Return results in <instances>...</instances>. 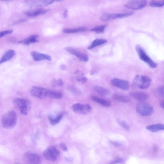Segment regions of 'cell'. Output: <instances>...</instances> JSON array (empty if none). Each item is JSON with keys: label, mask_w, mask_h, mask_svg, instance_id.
Listing matches in <instances>:
<instances>
[{"label": "cell", "mask_w": 164, "mask_h": 164, "mask_svg": "<svg viewBox=\"0 0 164 164\" xmlns=\"http://www.w3.org/2000/svg\"><path fill=\"white\" fill-rule=\"evenodd\" d=\"M17 120V116L14 111H8L2 116L1 120L2 126L6 129L13 128L16 125Z\"/></svg>", "instance_id": "6da1fadb"}, {"label": "cell", "mask_w": 164, "mask_h": 164, "mask_svg": "<svg viewBox=\"0 0 164 164\" xmlns=\"http://www.w3.org/2000/svg\"><path fill=\"white\" fill-rule=\"evenodd\" d=\"M151 81V79L147 76L137 75L133 79L132 87L142 89H147L150 86Z\"/></svg>", "instance_id": "7a4b0ae2"}, {"label": "cell", "mask_w": 164, "mask_h": 164, "mask_svg": "<svg viewBox=\"0 0 164 164\" xmlns=\"http://www.w3.org/2000/svg\"><path fill=\"white\" fill-rule=\"evenodd\" d=\"M13 103L19 108L20 113L26 115L31 106V103L29 100L20 98H15Z\"/></svg>", "instance_id": "3957f363"}, {"label": "cell", "mask_w": 164, "mask_h": 164, "mask_svg": "<svg viewBox=\"0 0 164 164\" xmlns=\"http://www.w3.org/2000/svg\"><path fill=\"white\" fill-rule=\"evenodd\" d=\"M136 49L139 58L141 60L147 63L151 68H154L157 67V64L149 57L140 45H136Z\"/></svg>", "instance_id": "277c9868"}, {"label": "cell", "mask_w": 164, "mask_h": 164, "mask_svg": "<svg viewBox=\"0 0 164 164\" xmlns=\"http://www.w3.org/2000/svg\"><path fill=\"white\" fill-rule=\"evenodd\" d=\"M136 111L142 116H148L153 114L154 110L153 107L149 104L141 102L136 106Z\"/></svg>", "instance_id": "5b68a950"}, {"label": "cell", "mask_w": 164, "mask_h": 164, "mask_svg": "<svg viewBox=\"0 0 164 164\" xmlns=\"http://www.w3.org/2000/svg\"><path fill=\"white\" fill-rule=\"evenodd\" d=\"M43 154L46 160L52 162L56 161L59 156V151L53 146H50L44 151Z\"/></svg>", "instance_id": "8992f818"}, {"label": "cell", "mask_w": 164, "mask_h": 164, "mask_svg": "<svg viewBox=\"0 0 164 164\" xmlns=\"http://www.w3.org/2000/svg\"><path fill=\"white\" fill-rule=\"evenodd\" d=\"M49 90L38 86L32 87L30 90L32 95L39 99L45 98L48 97Z\"/></svg>", "instance_id": "52a82bcc"}, {"label": "cell", "mask_w": 164, "mask_h": 164, "mask_svg": "<svg viewBox=\"0 0 164 164\" xmlns=\"http://www.w3.org/2000/svg\"><path fill=\"white\" fill-rule=\"evenodd\" d=\"M133 13V12H128L119 14L105 13L100 17V19L103 21H107L130 16L132 15Z\"/></svg>", "instance_id": "ba28073f"}, {"label": "cell", "mask_w": 164, "mask_h": 164, "mask_svg": "<svg viewBox=\"0 0 164 164\" xmlns=\"http://www.w3.org/2000/svg\"><path fill=\"white\" fill-rule=\"evenodd\" d=\"M73 111L75 113L83 114H87L92 110V107L88 104H81L77 103L71 106Z\"/></svg>", "instance_id": "9c48e42d"}, {"label": "cell", "mask_w": 164, "mask_h": 164, "mask_svg": "<svg viewBox=\"0 0 164 164\" xmlns=\"http://www.w3.org/2000/svg\"><path fill=\"white\" fill-rule=\"evenodd\" d=\"M24 160L25 164H40L41 161L38 154L30 152L25 153Z\"/></svg>", "instance_id": "30bf717a"}, {"label": "cell", "mask_w": 164, "mask_h": 164, "mask_svg": "<svg viewBox=\"0 0 164 164\" xmlns=\"http://www.w3.org/2000/svg\"><path fill=\"white\" fill-rule=\"evenodd\" d=\"M146 1H131L127 2L125 5V7L132 10H139L146 6Z\"/></svg>", "instance_id": "8fae6325"}, {"label": "cell", "mask_w": 164, "mask_h": 164, "mask_svg": "<svg viewBox=\"0 0 164 164\" xmlns=\"http://www.w3.org/2000/svg\"><path fill=\"white\" fill-rule=\"evenodd\" d=\"M113 85L118 88L123 90H127L130 87L129 82L117 78H113L111 80Z\"/></svg>", "instance_id": "7c38bea8"}, {"label": "cell", "mask_w": 164, "mask_h": 164, "mask_svg": "<svg viewBox=\"0 0 164 164\" xmlns=\"http://www.w3.org/2000/svg\"><path fill=\"white\" fill-rule=\"evenodd\" d=\"M66 50L70 54L76 56L80 61L83 62H87L88 60V56L85 54L80 52L78 50L71 47H68L66 49Z\"/></svg>", "instance_id": "4fadbf2b"}, {"label": "cell", "mask_w": 164, "mask_h": 164, "mask_svg": "<svg viewBox=\"0 0 164 164\" xmlns=\"http://www.w3.org/2000/svg\"><path fill=\"white\" fill-rule=\"evenodd\" d=\"M32 56L33 60L36 61H39L44 60L50 61L51 58L47 54L41 53L38 52L33 51L31 53Z\"/></svg>", "instance_id": "5bb4252c"}, {"label": "cell", "mask_w": 164, "mask_h": 164, "mask_svg": "<svg viewBox=\"0 0 164 164\" xmlns=\"http://www.w3.org/2000/svg\"><path fill=\"white\" fill-rule=\"evenodd\" d=\"M130 96L134 99L141 101L147 100L149 97L147 93L140 92H130Z\"/></svg>", "instance_id": "9a60e30c"}, {"label": "cell", "mask_w": 164, "mask_h": 164, "mask_svg": "<svg viewBox=\"0 0 164 164\" xmlns=\"http://www.w3.org/2000/svg\"><path fill=\"white\" fill-rule=\"evenodd\" d=\"M92 99L93 101L104 107H109L111 106V102L108 100L104 99L96 96H92Z\"/></svg>", "instance_id": "2e32d148"}, {"label": "cell", "mask_w": 164, "mask_h": 164, "mask_svg": "<svg viewBox=\"0 0 164 164\" xmlns=\"http://www.w3.org/2000/svg\"><path fill=\"white\" fill-rule=\"evenodd\" d=\"M113 97L116 101L124 103H128L131 101L130 97L122 94H114L113 96Z\"/></svg>", "instance_id": "e0dca14e"}, {"label": "cell", "mask_w": 164, "mask_h": 164, "mask_svg": "<svg viewBox=\"0 0 164 164\" xmlns=\"http://www.w3.org/2000/svg\"><path fill=\"white\" fill-rule=\"evenodd\" d=\"M54 1H31L29 3L32 6H44L51 5L56 2Z\"/></svg>", "instance_id": "ac0fdd59"}, {"label": "cell", "mask_w": 164, "mask_h": 164, "mask_svg": "<svg viewBox=\"0 0 164 164\" xmlns=\"http://www.w3.org/2000/svg\"><path fill=\"white\" fill-rule=\"evenodd\" d=\"M38 35H32L24 40L20 41L19 42L25 45H29L31 43L38 42Z\"/></svg>", "instance_id": "d6986e66"}, {"label": "cell", "mask_w": 164, "mask_h": 164, "mask_svg": "<svg viewBox=\"0 0 164 164\" xmlns=\"http://www.w3.org/2000/svg\"><path fill=\"white\" fill-rule=\"evenodd\" d=\"M15 54L14 50H11L8 51L0 59V65L11 60L14 57Z\"/></svg>", "instance_id": "ffe728a7"}, {"label": "cell", "mask_w": 164, "mask_h": 164, "mask_svg": "<svg viewBox=\"0 0 164 164\" xmlns=\"http://www.w3.org/2000/svg\"><path fill=\"white\" fill-rule=\"evenodd\" d=\"M146 129L151 132H156L163 131L164 129V126L163 124H153L147 126Z\"/></svg>", "instance_id": "44dd1931"}, {"label": "cell", "mask_w": 164, "mask_h": 164, "mask_svg": "<svg viewBox=\"0 0 164 164\" xmlns=\"http://www.w3.org/2000/svg\"><path fill=\"white\" fill-rule=\"evenodd\" d=\"M94 89L97 93L102 96H106L110 93V90L103 87L96 86Z\"/></svg>", "instance_id": "7402d4cb"}, {"label": "cell", "mask_w": 164, "mask_h": 164, "mask_svg": "<svg viewBox=\"0 0 164 164\" xmlns=\"http://www.w3.org/2000/svg\"><path fill=\"white\" fill-rule=\"evenodd\" d=\"M48 11V10L40 9V10L27 12L25 14L27 16L32 17L43 15L46 13Z\"/></svg>", "instance_id": "603a6c76"}, {"label": "cell", "mask_w": 164, "mask_h": 164, "mask_svg": "<svg viewBox=\"0 0 164 164\" xmlns=\"http://www.w3.org/2000/svg\"><path fill=\"white\" fill-rule=\"evenodd\" d=\"M106 40L103 39H97L95 40L88 48V50H92L94 48L106 43Z\"/></svg>", "instance_id": "cb8c5ba5"}, {"label": "cell", "mask_w": 164, "mask_h": 164, "mask_svg": "<svg viewBox=\"0 0 164 164\" xmlns=\"http://www.w3.org/2000/svg\"><path fill=\"white\" fill-rule=\"evenodd\" d=\"M48 97L54 99H59L63 97L62 94L58 91L49 90Z\"/></svg>", "instance_id": "d4e9b609"}, {"label": "cell", "mask_w": 164, "mask_h": 164, "mask_svg": "<svg viewBox=\"0 0 164 164\" xmlns=\"http://www.w3.org/2000/svg\"><path fill=\"white\" fill-rule=\"evenodd\" d=\"M63 116L62 113L59 114L55 118H52L51 116H49L48 117L50 124L52 125H55L58 123L62 119Z\"/></svg>", "instance_id": "484cf974"}, {"label": "cell", "mask_w": 164, "mask_h": 164, "mask_svg": "<svg viewBox=\"0 0 164 164\" xmlns=\"http://www.w3.org/2000/svg\"><path fill=\"white\" fill-rule=\"evenodd\" d=\"M86 30L84 28H79L75 29H64L63 31V32L67 33H75L84 31Z\"/></svg>", "instance_id": "4316f807"}, {"label": "cell", "mask_w": 164, "mask_h": 164, "mask_svg": "<svg viewBox=\"0 0 164 164\" xmlns=\"http://www.w3.org/2000/svg\"><path fill=\"white\" fill-rule=\"evenodd\" d=\"M164 5V1H152L149 3L150 6L153 7H161Z\"/></svg>", "instance_id": "83f0119b"}, {"label": "cell", "mask_w": 164, "mask_h": 164, "mask_svg": "<svg viewBox=\"0 0 164 164\" xmlns=\"http://www.w3.org/2000/svg\"><path fill=\"white\" fill-rule=\"evenodd\" d=\"M116 122L125 130L129 131L130 130V125L124 120L118 119L116 120Z\"/></svg>", "instance_id": "f1b7e54d"}, {"label": "cell", "mask_w": 164, "mask_h": 164, "mask_svg": "<svg viewBox=\"0 0 164 164\" xmlns=\"http://www.w3.org/2000/svg\"><path fill=\"white\" fill-rule=\"evenodd\" d=\"M106 27V25H99L91 29V31L97 33H101L104 31Z\"/></svg>", "instance_id": "f546056e"}, {"label": "cell", "mask_w": 164, "mask_h": 164, "mask_svg": "<svg viewBox=\"0 0 164 164\" xmlns=\"http://www.w3.org/2000/svg\"><path fill=\"white\" fill-rule=\"evenodd\" d=\"M156 93L160 97H164V86H161L157 89Z\"/></svg>", "instance_id": "4dcf8cb0"}, {"label": "cell", "mask_w": 164, "mask_h": 164, "mask_svg": "<svg viewBox=\"0 0 164 164\" xmlns=\"http://www.w3.org/2000/svg\"><path fill=\"white\" fill-rule=\"evenodd\" d=\"M124 162V159L121 158L117 157L112 160L109 164H117V163H122Z\"/></svg>", "instance_id": "1f68e13d"}, {"label": "cell", "mask_w": 164, "mask_h": 164, "mask_svg": "<svg viewBox=\"0 0 164 164\" xmlns=\"http://www.w3.org/2000/svg\"><path fill=\"white\" fill-rule=\"evenodd\" d=\"M52 84L53 86H61L63 85V82L61 79L54 80L53 81Z\"/></svg>", "instance_id": "d6a6232c"}, {"label": "cell", "mask_w": 164, "mask_h": 164, "mask_svg": "<svg viewBox=\"0 0 164 164\" xmlns=\"http://www.w3.org/2000/svg\"><path fill=\"white\" fill-rule=\"evenodd\" d=\"M13 32V30H8L0 32V38L4 37L5 35L8 34H11Z\"/></svg>", "instance_id": "836d02e7"}, {"label": "cell", "mask_w": 164, "mask_h": 164, "mask_svg": "<svg viewBox=\"0 0 164 164\" xmlns=\"http://www.w3.org/2000/svg\"><path fill=\"white\" fill-rule=\"evenodd\" d=\"M60 146L61 149L64 152H67L68 149L66 145L63 143H61L60 144Z\"/></svg>", "instance_id": "e575fe53"}, {"label": "cell", "mask_w": 164, "mask_h": 164, "mask_svg": "<svg viewBox=\"0 0 164 164\" xmlns=\"http://www.w3.org/2000/svg\"><path fill=\"white\" fill-rule=\"evenodd\" d=\"M111 143L112 145L116 146H119L121 145L120 143L116 141H111Z\"/></svg>", "instance_id": "d590c367"}, {"label": "cell", "mask_w": 164, "mask_h": 164, "mask_svg": "<svg viewBox=\"0 0 164 164\" xmlns=\"http://www.w3.org/2000/svg\"><path fill=\"white\" fill-rule=\"evenodd\" d=\"M68 15V11L67 10H65L64 12L63 13V16L65 18H67Z\"/></svg>", "instance_id": "8d00e7d4"}, {"label": "cell", "mask_w": 164, "mask_h": 164, "mask_svg": "<svg viewBox=\"0 0 164 164\" xmlns=\"http://www.w3.org/2000/svg\"><path fill=\"white\" fill-rule=\"evenodd\" d=\"M164 101L163 100H162V101L160 103V106L161 107L162 109H164Z\"/></svg>", "instance_id": "74e56055"}, {"label": "cell", "mask_w": 164, "mask_h": 164, "mask_svg": "<svg viewBox=\"0 0 164 164\" xmlns=\"http://www.w3.org/2000/svg\"><path fill=\"white\" fill-rule=\"evenodd\" d=\"M67 161L68 162H71L72 161V159L69 158H65Z\"/></svg>", "instance_id": "f35d334b"}, {"label": "cell", "mask_w": 164, "mask_h": 164, "mask_svg": "<svg viewBox=\"0 0 164 164\" xmlns=\"http://www.w3.org/2000/svg\"><path fill=\"white\" fill-rule=\"evenodd\" d=\"M15 164H21L19 163H15Z\"/></svg>", "instance_id": "ab89813d"}]
</instances>
